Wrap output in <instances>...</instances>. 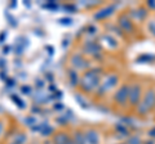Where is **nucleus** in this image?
I'll return each instance as SVG.
<instances>
[{
	"label": "nucleus",
	"instance_id": "nucleus-1",
	"mask_svg": "<svg viewBox=\"0 0 155 144\" xmlns=\"http://www.w3.org/2000/svg\"><path fill=\"white\" fill-rule=\"evenodd\" d=\"M100 68H91L84 74L83 80L80 81V88L84 92H92L93 89H98L100 84Z\"/></svg>",
	"mask_w": 155,
	"mask_h": 144
},
{
	"label": "nucleus",
	"instance_id": "nucleus-2",
	"mask_svg": "<svg viewBox=\"0 0 155 144\" xmlns=\"http://www.w3.org/2000/svg\"><path fill=\"white\" fill-rule=\"evenodd\" d=\"M154 104H155V94L151 90V92H147L146 94H145L143 100L140 103V105H138V113L145 114L150 108H153Z\"/></svg>",
	"mask_w": 155,
	"mask_h": 144
},
{
	"label": "nucleus",
	"instance_id": "nucleus-3",
	"mask_svg": "<svg viewBox=\"0 0 155 144\" xmlns=\"http://www.w3.org/2000/svg\"><path fill=\"white\" fill-rule=\"evenodd\" d=\"M118 81H119V79H118V76H116V75H114V74L109 75V77L98 86V89H97V95H104L106 92H107V90L113 89L114 86H116Z\"/></svg>",
	"mask_w": 155,
	"mask_h": 144
},
{
	"label": "nucleus",
	"instance_id": "nucleus-4",
	"mask_svg": "<svg viewBox=\"0 0 155 144\" xmlns=\"http://www.w3.org/2000/svg\"><path fill=\"white\" fill-rule=\"evenodd\" d=\"M114 100L120 105H124L129 100V85H122L114 95Z\"/></svg>",
	"mask_w": 155,
	"mask_h": 144
},
{
	"label": "nucleus",
	"instance_id": "nucleus-5",
	"mask_svg": "<svg viewBox=\"0 0 155 144\" xmlns=\"http://www.w3.org/2000/svg\"><path fill=\"white\" fill-rule=\"evenodd\" d=\"M70 62H71V64H72V67H74L75 70H85V68H88L89 67V62L87 61L84 57L80 54V53H75V54H72Z\"/></svg>",
	"mask_w": 155,
	"mask_h": 144
},
{
	"label": "nucleus",
	"instance_id": "nucleus-6",
	"mask_svg": "<svg viewBox=\"0 0 155 144\" xmlns=\"http://www.w3.org/2000/svg\"><path fill=\"white\" fill-rule=\"evenodd\" d=\"M28 45V39L25 36H18L16 40V45H14V54L17 57H21L25 52L26 46Z\"/></svg>",
	"mask_w": 155,
	"mask_h": 144
},
{
	"label": "nucleus",
	"instance_id": "nucleus-7",
	"mask_svg": "<svg viewBox=\"0 0 155 144\" xmlns=\"http://www.w3.org/2000/svg\"><path fill=\"white\" fill-rule=\"evenodd\" d=\"M140 98H141V88H140V85L134 84L129 86V103L132 105H136L140 102Z\"/></svg>",
	"mask_w": 155,
	"mask_h": 144
},
{
	"label": "nucleus",
	"instance_id": "nucleus-8",
	"mask_svg": "<svg viewBox=\"0 0 155 144\" xmlns=\"http://www.w3.org/2000/svg\"><path fill=\"white\" fill-rule=\"evenodd\" d=\"M52 144H74V142H72V138L67 133L60 131L53 136Z\"/></svg>",
	"mask_w": 155,
	"mask_h": 144
},
{
	"label": "nucleus",
	"instance_id": "nucleus-9",
	"mask_svg": "<svg viewBox=\"0 0 155 144\" xmlns=\"http://www.w3.org/2000/svg\"><path fill=\"white\" fill-rule=\"evenodd\" d=\"M83 52L85 54L97 57V54L100 53V45L94 41H85L84 45H83Z\"/></svg>",
	"mask_w": 155,
	"mask_h": 144
},
{
	"label": "nucleus",
	"instance_id": "nucleus-10",
	"mask_svg": "<svg viewBox=\"0 0 155 144\" xmlns=\"http://www.w3.org/2000/svg\"><path fill=\"white\" fill-rule=\"evenodd\" d=\"M84 138L87 144H100V135L93 129H89L88 131H85Z\"/></svg>",
	"mask_w": 155,
	"mask_h": 144
},
{
	"label": "nucleus",
	"instance_id": "nucleus-11",
	"mask_svg": "<svg viewBox=\"0 0 155 144\" xmlns=\"http://www.w3.org/2000/svg\"><path fill=\"white\" fill-rule=\"evenodd\" d=\"M114 11H115V5L106 7L104 9H101V11H98L97 13H94V20H104V18L109 17Z\"/></svg>",
	"mask_w": 155,
	"mask_h": 144
},
{
	"label": "nucleus",
	"instance_id": "nucleus-12",
	"mask_svg": "<svg viewBox=\"0 0 155 144\" xmlns=\"http://www.w3.org/2000/svg\"><path fill=\"white\" fill-rule=\"evenodd\" d=\"M119 25H120V27H122L123 30H125L127 32H132L133 31L132 22H130V20L127 16H122L119 18Z\"/></svg>",
	"mask_w": 155,
	"mask_h": 144
},
{
	"label": "nucleus",
	"instance_id": "nucleus-13",
	"mask_svg": "<svg viewBox=\"0 0 155 144\" xmlns=\"http://www.w3.org/2000/svg\"><path fill=\"white\" fill-rule=\"evenodd\" d=\"M67 77H69V83L70 85L74 88V86H78L80 84L79 81V75H78V71L76 70H70L69 74H67Z\"/></svg>",
	"mask_w": 155,
	"mask_h": 144
},
{
	"label": "nucleus",
	"instance_id": "nucleus-14",
	"mask_svg": "<svg viewBox=\"0 0 155 144\" xmlns=\"http://www.w3.org/2000/svg\"><path fill=\"white\" fill-rule=\"evenodd\" d=\"M53 131H54V127L51 126L49 124H48V121H44L41 122V130H40V134L43 136H49L53 134Z\"/></svg>",
	"mask_w": 155,
	"mask_h": 144
},
{
	"label": "nucleus",
	"instance_id": "nucleus-15",
	"mask_svg": "<svg viewBox=\"0 0 155 144\" xmlns=\"http://www.w3.org/2000/svg\"><path fill=\"white\" fill-rule=\"evenodd\" d=\"M72 142H74V144H87V143H85L84 134L81 133V131H75V133H74V136H72Z\"/></svg>",
	"mask_w": 155,
	"mask_h": 144
},
{
	"label": "nucleus",
	"instance_id": "nucleus-16",
	"mask_svg": "<svg viewBox=\"0 0 155 144\" xmlns=\"http://www.w3.org/2000/svg\"><path fill=\"white\" fill-rule=\"evenodd\" d=\"M26 142H27V136L23 133H18L13 136V143L16 144H26Z\"/></svg>",
	"mask_w": 155,
	"mask_h": 144
},
{
	"label": "nucleus",
	"instance_id": "nucleus-17",
	"mask_svg": "<svg viewBox=\"0 0 155 144\" xmlns=\"http://www.w3.org/2000/svg\"><path fill=\"white\" fill-rule=\"evenodd\" d=\"M11 99L13 100L14 103L17 104V107H18V108H21V109H25V108H26V103L23 102V100L18 97V95H16V94H12V95H11Z\"/></svg>",
	"mask_w": 155,
	"mask_h": 144
},
{
	"label": "nucleus",
	"instance_id": "nucleus-18",
	"mask_svg": "<svg viewBox=\"0 0 155 144\" xmlns=\"http://www.w3.org/2000/svg\"><path fill=\"white\" fill-rule=\"evenodd\" d=\"M4 16H5L7 21H8V23H9V26H11V27H17L18 26V21L9 12H5V13H4Z\"/></svg>",
	"mask_w": 155,
	"mask_h": 144
},
{
	"label": "nucleus",
	"instance_id": "nucleus-19",
	"mask_svg": "<svg viewBox=\"0 0 155 144\" xmlns=\"http://www.w3.org/2000/svg\"><path fill=\"white\" fill-rule=\"evenodd\" d=\"M23 122L26 124V126H28V127L31 129L32 126H35V125H36L38 120H36V117H35V116H32V114H31V116H27V117L23 118Z\"/></svg>",
	"mask_w": 155,
	"mask_h": 144
},
{
	"label": "nucleus",
	"instance_id": "nucleus-20",
	"mask_svg": "<svg viewBox=\"0 0 155 144\" xmlns=\"http://www.w3.org/2000/svg\"><path fill=\"white\" fill-rule=\"evenodd\" d=\"M43 8L49 9V11H56V9H58V4L56 2H53V0H51V2H47L45 4H43Z\"/></svg>",
	"mask_w": 155,
	"mask_h": 144
},
{
	"label": "nucleus",
	"instance_id": "nucleus-21",
	"mask_svg": "<svg viewBox=\"0 0 155 144\" xmlns=\"http://www.w3.org/2000/svg\"><path fill=\"white\" fill-rule=\"evenodd\" d=\"M56 124L61 125V126H66V125L69 124V118H67L65 114H61V116H58L56 118Z\"/></svg>",
	"mask_w": 155,
	"mask_h": 144
},
{
	"label": "nucleus",
	"instance_id": "nucleus-22",
	"mask_svg": "<svg viewBox=\"0 0 155 144\" xmlns=\"http://www.w3.org/2000/svg\"><path fill=\"white\" fill-rule=\"evenodd\" d=\"M58 23L62 25V26H71L72 25V18H70V17L60 18V20H58Z\"/></svg>",
	"mask_w": 155,
	"mask_h": 144
},
{
	"label": "nucleus",
	"instance_id": "nucleus-23",
	"mask_svg": "<svg viewBox=\"0 0 155 144\" xmlns=\"http://www.w3.org/2000/svg\"><path fill=\"white\" fill-rule=\"evenodd\" d=\"M104 39H105V40H107V45H110L111 48H116V46H118V42H116L111 36L105 35V36H104Z\"/></svg>",
	"mask_w": 155,
	"mask_h": 144
},
{
	"label": "nucleus",
	"instance_id": "nucleus-24",
	"mask_svg": "<svg viewBox=\"0 0 155 144\" xmlns=\"http://www.w3.org/2000/svg\"><path fill=\"white\" fill-rule=\"evenodd\" d=\"M21 93L25 94V95H31V94H32L31 86H28V85H22V86H21Z\"/></svg>",
	"mask_w": 155,
	"mask_h": 144
},
{
	"label": "nucleus",
	"instance_id": "nucleus-25",
	"mask_svg": "<svg viewBox=\"0 0 155 144\" xmlns=\"http://www.w3.org/2000/svg\"><path fill=\"white\" fill-rule=\"evenodd\" d=\"M35 86H36V89H43L45 86V80H43L40 77H36L35 79Z\"/></svg>",
	"mask_w": 155,
	"mask_h": 144
},
{
	"label": "nucleus",
	"instance_id": "nucleus-26",
	"mask_svg": "<svg viewBox=\"0 0 155 144\" xmlns=\"http://www.w3.org/2000/svg\"><path fill=\"white\" fill-rule=\"evenodd\" d=\"M65 9V11H69V13H75L76 12V7L74 5V4H66V5L62 7Z\"/></svg>",
	"mask_w": 155,
	"mask_h": 144
},
{
	"label": "nucleus",
	"instance_id": "nucleus-27",
	"mask_svg": "<svg viewBox=\"0 0 155 144\" xmlns=\"http://www.w3.org/2000/svg\"><path fill=\"white\" fill-rule=\"evenodd\" d=\"M128 144H141V139L138 136H130L128 139Z\"/></svg>",
	"mask_w": 155,
	"mask_h": 144
},
{
	"label": "nucleus",
	"instance_id": "nucleus-28",
	"mask_svg": "<svg viewBox=\"0 0 155 144\" xmlns=\"http://www.w3.org/2000/svg\"><path fill=\"white\" fill-rule=\"evenodd\" d=\"M64 108H65V105L61 102H56L54 104H53V109H54V111H62Z\"/></svg>",
	"mask_w": 155,
	"mask_h": 144
},
{
	"label": "nucleus",
	"instance_id": "nucleus-29",
	"mask_svg": "<svg viewBox=\"0 0 155 144\" xmlns=\"http://www.w3.org/2000/svg\"><path fill=\"white\" fill-rule=\"evenodd\" d=\"M5 84H7V86L8 88H13V86H16V80L14 79H12V77H8L7 79V81H5Z\"/></svg>",
	"mask_w": 155,
	"mask_h": 144
},
{
	"label": "nucleus",
	"instance_id": "nucleus-30",
	"mask_svg": "<svg viewBox=\"0 0 155 144\" xmlns=\"http://www.w3.org/2000/svg\"><path fill=\"white\" fill-rule=\"evenodd\" d=\"M44 79L48 81V83H52L53 79H54V76H53L52 72H45V75H44Z\"/></svg>",
	"mask_w": 155,
	"mask_h": 144
},
{
	"label": "nucleus",
	"instance_id": "nucleus-31",
	"mask_svg": "<svg viewBox=\"0 0 155 144\" xmlns=\"http://www.w3.org/2000/svg\"><path fill=\"white\" fill-rule=\"evenodd\" d=\"M75 99H76V100H78V102H79V103H80V105H81V107L87 108V103H85V100H84L83 98H81L80 95H75Z\"/></svg>",
	"mask_w": 155,
	"mask_h": 144
},
{
	"label": "nucleus",
	"instance_id": "nucleus-32",
	"mask_svg": "<svg viewBox=\"0 0 155 144\" xmlns=\"http://www.w3.org/2000/svg\"><path fill=\"white\" fill-rule=\"evenodd\" d=\"M7 36H8L7 31H2V32H0V44H3V42L7 40Z\"/></svg>",
	"mask_w": 155,
	"mask_h": 144
},
{
	"label": "nucleus",
	"instance_id": "nucleus-33",
	"mask_svg": "<svg viewBox=\"0 0 155 144\" xmlns=\"http://www.w3.org/2000/svg\"><path fill=\"white\" fill-rule=\"evenodd\" d=\"M31 112H32V114H35V113H41V108L39 107L38 104H35V105H32V107H31Z\"/></svg>",
	"mask_w": 155,
	"mask_h": 144
},
{
	"label": "nucleus",
	"instance_id": "nucleus-34",
	"mask_svg": "<svg viewBox=\"0 0 155 144\" xmlns=\"http://www.w3.org/2000/svg\"><path fill=\"white\" fill-rule=\"evenodd\" d=\"M61 97H62V92H61V90H57L56 93H53V94L51 95L52 99H60Z\"/></svg>",
	"mask_w": 155,
	"mask_h": 144
},
{
	"label": "nucleus",
	"instance_id": "nucleus-35",
	"mask_svg": "<svg viewBox=\"0 0 155 144\" xmlns=\"http://www.w3.org/2000/svg\"><path fill=\"white\" fill-rule=\"evenodd\" d=\"M0 79H2L3 81H7V79H8V76H7V72L4 71V70H2V71H0Z\"/></svg>",
	"mask_w": 155,
	"mask_h": 144
},
{
	"label": "nucleus",
	"instance_id": "nucleus-36",
	"mask_svg": "<svg viewBox=\"0 0 155 144\" xmlns=\"http://www.w3.org/2000/svg\"><path fill=\"white\" fill-rule=\"evenodd\" d=\"M11 49H12V48L9 46V45H5V46L3 48V54H9V52H11Z\"/></svg>",
	"mask_w": 155,
	"mask_h": 144
},
{
	"label": "nucleus",
	"instance_id": "nucleus-37",
	"mask_svg": "<svg viewBox=\"0 0 155 144\" xmlns=\"http://www.w3.org/2000/svg\"><path fill=\"white\" fill-rule=\"evenodd\" d=\"M7 66V61L4 59V58H0V68L4 70V67Z\"/></svg>",
	"mask_w": 155,
	"mask_h": 144
},
{
	"label": "nucleus",
	"instance_id": "nucleus-38",
	"mask_svg": "<svg viewBox=\"0 0 155 144\" xmlns=\"http://www.w3.org/2000/svg\"><path fill=\"white\" fill-rule=\"evenodd\" d=\"M48 90H49V92H53V93H56L57 92V88H56V85H49L48 86Z\"/></svg>",
	"mask_w": 155,
	"mask_h": 144
},
{
	"label": "nucleus",
	"instance_id": "nucleus-39",
	"mask_svg": "<svg viewBox=\"0 0 155 144\" xmlns=\"http://www.w3.org/2000/svg\"><path fill=\"white\" fill-rule=\"evenodd\" d=\"M34 33H35V35H38V36H40V37L44 36V33H43L41 30H34Z\"/></svg>",
	"mask_w": 155,
	"mask_h": 144
},
{
	"label": "nucleus",
	"instance_id": "nucleus-40",
	"mask_svg": "<svg viewBox=\"0 0 155 144\" xmlns=\"http://www.w3.org/2000/svg\"><path fill=\"white\" fill-rule=\"evenodd\" d=\"M45 49H48V52H49V55H52V54H53V52H54L52 46H45Z\"/></svg>",
	"mask_w": 155,
	"mask_h": 144
},
{
	"label": "nucleus",
	"instance_id": "nucleus-41",
	"mask_svg": "<svg viewBox=\"0 0 155 144\" xmlns=\"http://www.w3.org/2000/svg\"><path fill=\"white\" fill-rule=\"evenodd\" d=\"M17 7V3L16 2H12L11 4H9V8H16Z\"/></svg>",
	"mask_w": 155,
	"mask_h": 144
},
{
	"label": "nucleus",
	"instance_id": "nucleus-42",
	"mask_svg": "<svg viewBox=\"0 0 155 144\" xmlns=\"http://www.w3.org/2000/svg\"><path fill=\"white\" fill-rule=\"evenodd\" d=\"M23 5L27 7V8H31V3L30 2H23Z\"/></svg>",
	"mask_w": 155,
	"mask_h": 144
},
{
	"label": "nucleus",
	"instance_id": "nucleus-43",
	"mask_svg": "<svg viewBox=\"0 0 155 144\" xmlns=\"http://www.w3.org/2000/svg\"><path fill=\"white\" fill-rule=\"evenodd\" d=\"M66 45H69V40H66V39H65L64 41H62V46H64V48H65Z\"/></svg>",
	"mask_w": 155,
	"mask_h": 144
},
{
	"label": "nucleus",
	"instance_id": "nucleus-44",
	"mask_svg": "<svg viewBox=\"0 0 155 144\" xmlns=\"http://www.w3.org/2000/svg\"><path fill=\"white\" fill-rule=\"evenodd\" d=\"M3 129H4V125L2 121H0V135H2V133H3Z\"/></svg>",
	"mask_w": 155,
	"mask_h": 144
},
{
	"label": "nucleus",
	"instance_id": "nucleus-45",
	"mask_svg": "<svg viewBox=\"0 0 155 144\" xmlns=\"http://www.w3.org/2000/svg\"><path fill=\"white\" fill-rule=\"evenodd\" d=\"M9 144H16V143H13V142H12V143H9Z\"/></svg>",
	"mask_w": 155,
	"mask_h": 144
},
{
	"label": "nucleus",
	"instance_id": "nucleus-46",
	"mask_svg": "<svg viewBox=\"0 0 155 144\" xmlns=\"http://www.w3.org/2000/svg\"><path fill=\"white\" fill-rule=\"evenodd\" d=\"M45 144H47V143H45Z\"/></svg>",
	"mask_w": 155,
	"mask_h": 144
}]
</instances>
